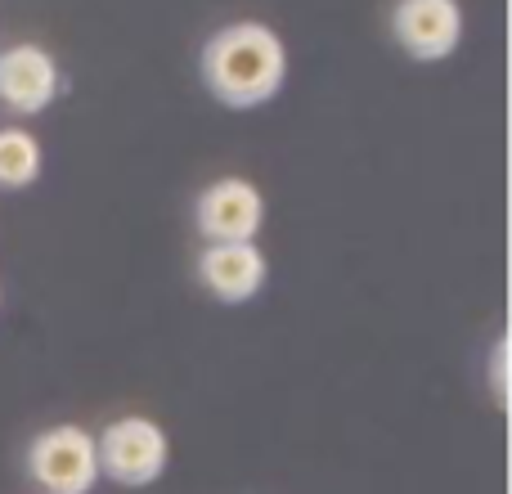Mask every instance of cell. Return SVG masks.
I'll list each match as a JSON object with an SVG mask.
<instances>
[{"label":"cell","instance_id":"obj_1","mask_svg":"<svg viewBox=\"0 0 512 494\" xmlns=\"http://www.w3.org/2000/svg\"><path fill=\"white\" fill-rule=\"evenodd\" d=\"M198 68H203V86L216 104L261 108L288 81V45L274 27L239 18V23H225L221 32L207 36Z\"/></svg>","mask_w":512,"mask_h":494},{"label":"cell","instance_id":"obj_2","mask_svg":"<svg viewBox=\"0 0 512 494\" xmlns=\"http://www.w3.org/2000/svg\"><path fill=\"white\" fill-rule=\"evenodd\" d=\"M95 459L99 477L117 481L126 490L153 486L171 463V441L153 418L144 414H122L95 436Z\"/></svg>","mask_w":512,"mask_h":494},{"label":"cell","instance_id":"obj_3","mask_svg":"<svg viewBox=\"0 0 512 494\" xmlns=\"http://www.w3.org/2000/svg\"><path fill=\"white\" fill-rule=\"evenodd\" d=\"M27 477L41 494H90L99 481L95 436L81 423H54L27 445Z\"/></svg>","mask_w":512,"mask_h":494},{"label":"cell","instance_id":"obj_4","mask_svg":"<svg viewBox=\"0 0 512 494\" xmlns=\"http://www.w3.org/2000/svg\"><path fill=\"white\" fill-rule=\"evenodd\" d=\"M265 225V198L248 176H221L194 198V230L207 243H256Z\"/></svg>","mask_w":512,"mask_h":494},{"label":"cell","instance_id":"obj_5","mask_svg":"<svg viewBox=\"0 0 512 494\" xmlns=\"http://www.w3.org/2000/svg\"><path fill=\"white\" fill-rule=\"evenodd\" d=\"M68 90L59 59L45 45H9L0 50V108H9L14 117H36Z\"/></svg>","mask_w":512,"mask_h":494},{"label":"cell","instance_id":"obj_6","mask_svg":"<svg viewBox=\"0 0 512 494\" xmlns=\"http://www.w3.org/2000/svg\"><path fill=\"white\" fill-rule=\"evenodd\" d=\"M391 36L418 63H441L463 41L459 0H396L391 5Z\"/></svg>","mask_w":512,"mask_h":494},{"label":"cell","instance_id":"obj_7","mask_svg":"<svg viewBox=\"0 0 512 494\" xmlns=\"http://www.w3.org/2000/svg\"><path fill=\"white\" fill-rule=\"evenodd\" d=\"M194 274L216 301L243 306L265 288V252L256 243H207L194 261Z\"/></svg>","mask_w":512,"mask_h":494},{"label":"cell","instance_id":"obj_8","mask_svg":"<svg viewBox=\"0 0 512 494\" xmlns=\"http://www.w3.org/2000/svg\"><path fill=\"white\" fill-rule=\"evenodd\" d=\"M45 171V149L27 126H0V189H32Z\"/></svg>","mask_w":512,"mask_h":494},{"label":"cell","instance_id":"obj_9","mask_svg":"<svg viewBox=\"0 0 512 494\" xmlns=\"http://www.w3.org/2000/svg\"><path fill=\"white\" fill-rule=\"evenodd\" d=\"M504 355H508V342H495V351H490V382H495L499 405H504Z\"/></svg>","mask_w":512,"mask_h":494}]
</instances>
